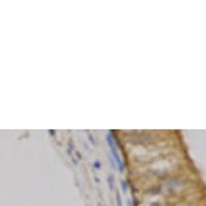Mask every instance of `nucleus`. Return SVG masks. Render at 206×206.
<instances>
[{"label":"nucleus","instance_id":"nucleus-3","mask_svg":"<svg viewBox=\"0 0 206 206\" xmlns=\"http://www.w3.org/2000/svg\"><path fill=\"white\" fill-rule=\"evenodd\" d=\"M116 199H117V205H118V206H121V201H120V195H118V194L116 195Z\"/></svg>","mask_w":206,"mask_h":206},{"label":"nucleus","instance_id":"nucleus-7","mask_svg":"<svg viewBox=\"0 0 206 206\" xmlns=\"http://www.w3.org/2000/svg\"><path fill=\"white\" fill-rule=\"evenodd\" d=\"M77 158H78V160H81V159H82V155H81L80 152H77Z\"/></svg>","mask_w":206,"mask_h":206},{"label":"nucleus","instance_id":"nucleus-4","mask_svg":"<svg viewBox=\"0 0 206 206\" xmlns=\"http://www.w3.org/2000/svg\"><path fill=\"white\" fill-rule=\"evenodd\" d=\"M71 151H73V144H71V143H70V144H69V154H71Z\"/></svg>","mask_w":206,"mask_h":206},{"label":"nucleus","instance_id":"nucleus-5","mask_svg":"<svg viewBox=\"0 0 206 206\" xmlns=\"http://www.w3.org/2000/svg\"><path fill=\"white\" fill-rule=\"evenodd\" d=\"M93 166H94V168H100L101 164H100V162H94V164H93Z\"/></svg>","mask_w":206,"mask_h":206},{"label":"nucleus","instance_id":"nucleus-6","mask_svg":"<svg viewBox=\"0 0 206 206\" xmlns=\"http://www.w3.org/2000/svg\"><path fill=\"white\" fill-rule=\"evenodd\" d=\"M89 140H90V142H92V144H94V139H93V136H92V135L89 136Z\"/></svg>","mask_w":206,"mask_h":206},{"label":"nucleus","instance_id":"nucleus-2","mask_svg":"<svg viewBox=\"0 0 206 206\" xmlns=\"http://www.w3.org/2000/svg\"><path fill=\"white\" fill-rule=\"evenodd\" d=\"M121 187L124 189V191H127V182L125 180H121Z\"/></svg>","mask_w":206,"mask_h":206},{"label":"nucleus","instance_id":"nucleus-1","mask_svg":"<svg viewBox=\"0 0 206 206\" xmlns=\"http://www.w3.org/2000/svg\"><path fill=\"white\" fill-rule=\"evenodd\" d=\"M107 143H108L109 148H111L112 155H113L115 163H116V166L118 167V171H120V173H123V171H124V163H123V160H121L120 155H118V152H117V149H116V146H115V143H113V140H112L111 135L107 136Z\"/></svg>","mask_w":206,"mask_h":206}]
</instances>
